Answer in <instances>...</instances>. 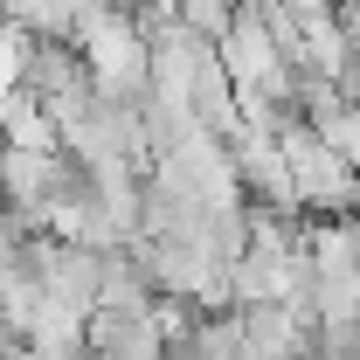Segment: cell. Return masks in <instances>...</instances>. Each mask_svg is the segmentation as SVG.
<instances>
[{"label": "cell", "instance_id": "cell-1", "mask_svg": "<svg viewBox=\"0 0 360 360\" xmlns=\"http://www.w3.org/2000/svg\"><path fill=\"white\" fill-rule=\"evenodd\" d=\"M28 63H35V28L14 21V14H0V97H14L28 84Z\"/></svg>", "mask_w": 360, "mask_h": 360}, {"label": "cell", "instance_id": "cell-2", "mask_svg": "<svg viewBox=\"0 0 360 360\" xmlns=\"http://www.w3.org/2000/svg\"><path fill=\"white\" fill-rule=\"evenodd\" d=\"M174 14L187 21V28H201V35H215V42H222L229 21L243 14V0H174Z\"/></svg>", "mask_w": 360, "mask_h": 360}]
</instances>
